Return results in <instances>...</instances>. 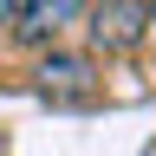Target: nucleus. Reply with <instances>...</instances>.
Listing matches in <instances>:
<instances>
[{"instance_id":"1","label":"nucleus","mask_w":156,"mask_h":156,"mask_svg":"<svg viewBox=\"0 0 156 156\" xmlns=\"http://www.w3.org/2000/svg\"><path fill=\"white\" fill-rule=\"evenodd\" d=\"M85 13H91V39H98L104 52H130L136 39L156 26L150 0H104V7H85Z\"/></svg>"},{"instance_id":"2","label":"nucleus","mask_w":156,"mask_h":156,"mask_svg":"<svg viewBox=\"0 0 156 156\" xmlns=\"http://www.w3.org/2000/svg\"><path fill=\"white\" fill-rule=\"evenodd\" d=\"M33 78H39V98H52V104H85L98 85V65L85 52H46Z\"/></svg>"},{"instance_id":"3","label":"nucleus","mask_w":156,"mask_h":156,"mask_svg":"<svg viewBox=\"0 0 156 156\" xmlns=\"http://www.w3.org/2000/svg\"><path fill=\"white\" fill-rule=\"evenodd\" d=\"M91 0H26V7L13 13V33L26 39V46H46V39H58L72 26V20H85Z\"/></svg>"},{"instance_id":"4","label":"nucleus","mask_w":156,"mask_h":156,"mask_svg":"<svg viewBox=\"0 0 156 156\" xmlns=\"http://www.w3.org/2000/svg\"><path fill=\"white\" fill-rule=\"evenodd\" d=\"M13 13H20V7H13V0H0V33H7V26H13Z\"/></svg>"}]
</instances>
